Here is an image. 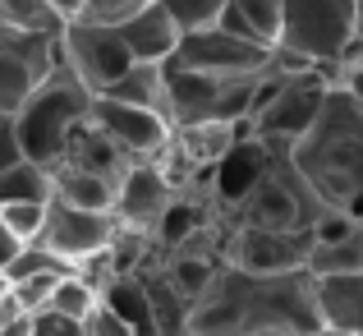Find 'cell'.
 Instances as JSON below:
<instances>
[{
  "instance_id": "obj_11",
  "label": "cell",
  "mask_w": 363,
  "mask_h": 336,
  "mask_svg": "<svg viewBox=\"0 0 363 336\" xmlns=\"http://www.w3.org/2000/svg\"><path fill=\"white\" fill-rule=\"evenodd\" d=\"M313 254V230H253V226H235L230 244H225V267H240L248 276H290L303 272Z\"/></svg>"
},
{
  "instance_id": "obj_43",
  "label": "cell",
  "mask_w": 363,
  "mask_h": 336,
  "mask_svg": "<svg viewBox=\"0 0 363 336\" xmlns=\"http://www.w3.org/2000/svg\"><path fill=\"white\" fill-rule=\"evenodd\" d=\"M0 286H5V281H0Z\"/></svg>"
},
{
  "instance_id": "obj_21",
  "label": "cell",
  "mask_w": 363,
  "mask_h": 336,
  "mask_svg": "<svg viewBox=\"0 0 363 336\" xmlns=\"http://www.w3.org/2000/svg\"><path fill=\"white\" fill-rule=\"evenodd\" d=\"M221 258H207V254H179V258H166L161 263V272H166V281L175 286L179 295H184L189 304L194 300H203L207 291H212V281H216V272H221Z\"/></svg>"
},
{
  "instance_id": "obj_20",
  "label": "cell",
  "mask_w": 363,
  "mask_h": 336,
  "mask_svg": "<svg viewBox=\"0 0 363 336\" xmlns=\"http://www.w3.org/2000/svg\"><path fill=\"white\" fill-rule=\"evenodd\" d=\"M101 309H111L133 336H157L152 304H147V291H143L138 276H111V281L101 286Z\"/></svg>"
},
{
  "instance_id": "obj_35",
  "label": "cell",
  "mask_w": 363,
  "mask_h": 336,
  "mask_svg": "<svg viewBox=\"0 0 363 336\" xmlns=\"http://www.w3.org/2000/svg\"><path fill=\"white\" fill-rule=\"evenodd\" d=\"M14 161H23L18 139H14V115H0V170H9Z\"/></svg>"
},
{
  "instance_id": "obj_29",
  "label": "cell",
  "mask_w": 363,
  "mask_h": 336,
  "mask_svg": "<svg viewBox=\"0 0 363 336\" xmlns=\"http://www.w3.org/2000/svg\"><path fill=\"white\" fill-rule=\"evenodd\" d=\"M157 5L175 18L179 33H203V28H216V18L230 0H157Z\"/></svg>"
},
{
  "instance_id": "obj_13",
  "label": "cell",
  "mask_w": 363,
  "mask_h": 336,
  "mask_svg": "<svg viewBox=\"0 0 363 336\" xmlns=\"http://www.w3.org/2000/svg\"><path fill=\"white\" fill-rule=\"evenodd\" d=\"M175 194H179V185L161 170V161H133L116 185V226L152 239V226L175 203Z\"/></svg>"
},
{
  "instance_id": "obj_17",
  "label": "cell",
  "mask_w": 363,
  "mask_h": 336,
  "mask_svg": "<svg viewBox=\"0 0 363 336\" xmlns=\"http://www.w3.org/2000/svg\"><path fill=\"white\" fill-rule=\"evenodd\" d=\"M60 166H74V170H88V175H101V180H111V185H120L124 180V170L133 166L129 157H124L120 148H111L106 139H101L97 129H92L88 120L74 129V139H69V148H65V161Z\"/></svg>"
},
{
  "instance_id": "obj_28",
  "label": "cell",
  "mask_w": 363,
  "mask_h": 336,
  "mask_svg": "<svg viewBox=\"0 0 363 336\" xmlns=\"http://www.w3.org/2000/svg\"><path fill=\"white\" fill-rule=\"evenodd\" d=\"M46 207L51 203H9V207H0V226H5V235L18 249H28V244H37V235L46 226Z\"/></svg>"
},
{
  "instance_id": "obj_22",
  "label": "cell",
  "mask_w": 363,
  "mask_h": 336,
  "mask_svg": "<svg viewBox=\"0 0 363 336\" xmlns=\"http://www.w3.org/2000/svg\"><path fill=\"white\" fill-rule=\"evenodd\" d=\"M303 272H308L313 281H327V276H354V272H363V226H359L350 239H336V244H313L308 267H303Z\"/></svg>"
},
{
  "instance_id": "obj_32",
  "label": "cell",
  "mask_w": 363,
  "mask_h": 336,
  "mask_svg": "<svg viewBox=\"0 0 363 336\" xmlns=\"http://www.w3.org/2000/svg\"><path fill=\"white\" fill-rule=\"evenodd\" d=\"M359 230L354 217H345V212H322L318 222H313V244H336V239H350Z\"/></svg>"
},
{
  "instance_id": "obj_14",
  "label": "cell",
  "mask_w": 363,
  "mask_h": 336,
  "mask_svg": "<svg viewBox=\"0 0 363 336\" xmlns=\"http://www.w3.org/2000/svg\"><path fill=\"white\" fill-rule=\"evenodd\" d=\"M120 37H124V46H129L133 65H166L184 33L175 28V18L161 5H147V9H138L129 23H120Z\"/></svg>"
},
{
  "instance_id": "obj_7",
  "label": "cell",
  "mask_w": 363,
  "mask_h": 336,
  "mask_svg": "<svg viewBox=\"0 0 363 336\" xmlns=\"http://www.w3.org/2000/svg\"><path fill=\"white\" fill-rule=\"evenodd\" d=\"M60 60L69 65V74L92 92V97H101L120 74L133 70V55H129V46H124L120 28L88 23V18L65 23V33H60Z\"/></svg>"
},
{
  "instance_id": "obj_8",
  "label": "cell",
  "mask_w": 363,
  "mask_h": 336,
  "mask_svg": "<svg viewBox=\"0 0 363 336\" xmlns=\"http://www.w3.org/2000/svg\"><path fill=\"white\" fill-rule=\"evenodd\" d=\"M276 60V51L253 42H240V37L221 33V28H203V33H184L170 55V65L194 74H212V79H257L267 74Z\"/></svg>"
},
{
  "instance_id": "obj_16",
  "label": "cell",
  "mask_w": 363,
  "mask_h": 336,
  "mask_svg": "<svg viewBox=\"0 0 363 336\" xmlns=\"http://www.w3.org/2000/svg\"><path fill=\"white\" fill-rule=\"evenodd\" d=\"M216 28L240 37V42L276 51V42H281V0H230L216 18Z\"/></svg>"
},
{
  "instance_id": "obj_36",
  "label": "cell",
  "mask_w": 363,
  "mask_h": 336,
  "mask_svg": "<svg viewBox=\"0 0 363 336\" xmlns=\"http://www.w3.org/2000/svg\"><path fill=\"white\" fill-rule=\"evenodd\" d=\"M46 9H51L60 23H79V18L88 14V0H46Z\"/></svg>"
},
{
  "instance_id": "obj_15",
  "label": "cell",
  "mask_w": 363,
  "mask_h": 336,
  "mask_svg": "<svg viewBox=\"0 0 363 336\" xmlns=\"http://www.w3.org/2000/svg\"><path fill=\"white\" fill-rule=\"evenodd\" d=\"M313 304H318L322 327L340 336H363V272L313 281Z\"/></svg>"
},
{
  "instance_id": "obj_24",
  "label": "cell",
  "mask_w": 363,
  "mask_h": 336,
  "mask_svg": "<svg viewBox=\"0 0 363 336\" xmlns=\"http://www.w3.org/2000/svg\"><path fill=\"white\" fill-rule=\"evenodd\" d=\"M106 102H120V107H147L161 111V65H133L129 74H120L106 92Z\"/></svg>"
},
{
  "instance_id": "obj_38",
  "label": "cell",
  "mask_w": 363,
  "mask_h": 336,
  "mask_svg": "<svg viewBox=\"0 0 363 336\" xmlns=\"http://www.w3.org/2000/svg\"><path fill=\"white\" fill-rule=\"evenodd\" d=\"M340 88H345L350 97H354L359 107H363V70H354V74H345V83H340Z\"/></svg>"
},
{
  "instance_id": "obj_18",
  "label": "cell",
  "mask_w": 363,
  "mask_h": 336,
  "mask_svg": "<svg viewBox=\"0 0 363 336\" xmlns=\"http://www.w3.org/2000/svg\"><path fill=\"white\" fill-rule=\"evenodd\" d=\"M51 185H55L51 203L79 207V212H111L116 217V185H111V180L88 175V170H74V166H55Z\"/></svg>"
},
{
  "instance_id": "obj_2",
  "label": "cell",
  "mask_w": 363,
  "mask_h": 336,
  "mask_svg": "<svg viewBox=\"0 0 363 336\" xmlns=\"http://www.w3.org/2000/svg\"><path fill=\"white\" fill-rule=\"evenodd\" d=\"M290 161L327 212H345L363 226V107L345 88H331L313 129L290 143Z\"/></svg>"
},
{
  "instance_id": "obj_31",
  "label": "cell",
  "mask_w": 363,
  "mask_h": 336,
  "mask_svg": "<svg viewBox=\"0 0 363 336\" xmlns=\"http://www.w3.org/2000/svg\"><path fill=\"white\" fill-rule=\"evenodd\" d=\"M147 5H157V0H88V23H106V28H120V23H129L138 9H147Z\"/></svg>"
},
{
  "instance_id": "obj_39",
  "label": "cell",
  "mask_w": 363,
  "mask_h": 336,
  "mask_svg": "<svg viewBox=\"0 0 363 336\" xmlns=\"http://www.w3.org/2000/svg\"><path fill=\"white\" fill-rule=\"evenodd\" d=\"M14 254H18V244H14V239L5 235V226H0V272H5V263H9Z\"/></svg>"
},
{
  "instance_id": "obj_6",
  "label": "cell",
  "mask_w": 363,
  "mask_h": 336,
  "mask_svg": "<svg viewBox=\"0 0 363 336\" xmlns=\"http://www.w3.org/2000/svg\"><path fill=\"white\" fill-rule=\"evenodd\" d=\"M354 37V0H281L276 51L303 65H336Z\"/></svg>"
},
{
  "instance_id": "obj_37",
  "label": "cell",
  "mask_w": 363,
  "mask_h": 336,
  "mask_svg": "<svg viewBox=\"0 0 363 336\" xmlns=\"http://www.w3.org/2000/svg\"><path fill=\"white\" fill-rule=\"evenodd\" d=\"M14 318H23V313H18L14 295H9L5 286H0V332H5V327H9V323H14Z\"/></svg>"
},
{
  "instance_id": "obj_34",
  "label": "cell",
  "mask_w": 363,
  "mask_h": 336,
  "mask_svg": "<svg viewBox=\"0 0 363 336\" xmlns=\"http://www.w3.org/2000/svg\"><path fill=\"white\" fill-rule=\"evenodd\" d=\"M28 336H83V327L46 309V313H37V318H33V332H28Z\"/></svg>"
},
{
  "instance_id": "obj_3",
  "label": "cell",
  "mask_w": 363,
  "mask_h": 336,
  "mask_svg": "<svg viewBox=\"0 0 363 336\" xmlns=\"http://www.w3.org/2000/svg\"><path fill=\"white\" fill-rule=\"evenodd\" d=\"M92 102H97V97H92V92L74 79L69 65H65L60 51H55V70L46 74V83L14 111V139H18L23 161L46 166V170L60 166V161H65V148H69L74 129L88 120Z\"/></svg>"
},
{
  "instance_id": "obj_9",
  "label": "cell",
  "mask_w": 363,
  "mask_h": 336,
  "mask_svg": "<svg viewBox=\"0 0 363 336\" xmlns=\"http://www.w3.org/2000/svg\"><path fill=\"white\" fill-rule=\"evenodd\" d=\"M60 37L0 28V115H14L55 70Z\"/></svg>"
},
{
  "instance_id": "obj_4",
  "label": "cell",
  "mask_w": 363,
  "mask_h": 336,
  "mask_svg": "<svg viewBox=\"0 0 363 336\" xmlns=\"http://www.w3.org/2000/svg\"><path fill=\"white\" fill-rule=\"evenodd\" d=\"M327 212L318 198L308 194V185L299 180L290 161V143H267V166L253 180V189L240 198L235 212H225L230 226H253V230H313V222Z\"/></svg>"
},
{
  "instance_id": "obj_26",
  "label": "cell",
  "mask_w": 363,
  "mask_h": 336,
  "mask_svg": "<svg viewBox=\"0 0 363 336\" xmlns=\"http://www.w3.org/2000/svg\"><path fill=\"white\" fill-rule=\"evenodd\" d=\"M0 28H14V33H46V37L65 33V23L46 9V0H0Z\"/></svg>"
},
{
  "instance_id": "obj_5",
  "label": "cell",
  "mask_w": 363,
  "mask_h": 336,
  "mask_svg": "<svg viewBox=\"0 0 363 336\" xmlns=\"http://www.w3.org/2000/svg\"><path fill=\"white\" fill-rule=\"evenodd\" d=\"M257 79H212V74H194L179 65H161V115L170 129H198V124H240L253 111Z\"/></svg>"
},
{
  "instance_id": "obj_10",
  "label": "cell",
  "mask_w": 363,
  "mask_h": 336,
  "mask_svg": "<svg viewBox=\"0 0 363 336\" xmlns=\"http://www.w3.org/2000/svg\"><path fill=\"white\" fill-rule=\"evenodd\" d=\"M88 124L111 143V148H120L129 161H161L166 148H170V139H175V129H170V120L161 111L120 107V102H106V97L92 102Z\"/></svg>"
},
{
  "instance_id": "obj_41",
  "label": "cell",
  "mask_w": 363,
  "mask_h": 336,
  "mask_svg": "<svg viewBox=\"0 0 363 336\" xmlns=\"http://www.w3.org/2000/svg\"><path fill=\"white\" fill-rule=\"evenodd\" d=\"M303 336H340V332H331V327H313V332H303Z\"/></svg>"
},
{
  "instance_id": "obj_1",
  "label": "cell",
  "mask_w": 363,
  "mask_h": 336,
  "mask_svg": "<svg viewBox=\"0 0 363 336\" xmlns=\"http://www.w3.org/2000/svg\"><path fill=\"white\" fill-rule=\"evenodd\" d=\"M322 327L313 304V276H248L240 267H221L212 291L194 300L184 336H253V332H285L303 336Z\"/></svg>"
},
{
  "instance_id": "obj_30",
  "label": "cell",
  "mask_w": 363,
  "mask_h": 336,
  "mask_svg": "<svg viewBox=\"0 0 363 336\" xmlns=\"http://www.w3.org/2000/svg\"><path fill=\"white\" fill-rule=\"evenodd\" d=\"M60 281L65 276H28V281H14V286H5V291L14 295L23 318H37V313H46V304H51V295H55Z\"/></svg>"
},
{
  "instance_id": "obj_25",
  "label": "cell",
  "mask_w": 363,
  "mask_h": 336,
  "mask_svg": "<svg viewBox=\"0 0 363 336\" xmlns=\"http://www.w3.org/2000/svg\"><path fill=\"white\" fill-rule=\"evenodd\" d=\"M97 304H101V291H97V286H92L88 276L69 272L60 286H55V295H51V304H46V309H51V313H60V318H69V323H79V327H83V323H88V313L97 309Z\"/></svg>"
},
{
  "instance_id": "obj_23",
  "label": "cell",
  "mask_w": 363,
  "mask_h": 336,
  "mask_svg": "<svg viewBox=\"0 0 363 336\" xmlns=\"http://www.w3.org/2000/svg\"><path fill=\"white\" fill-rule=\"evenodd\" d=\"M55 185H51V170L33 166V161H14L9 170H0V207L9 203H51Z\"/></svg>"
},
{
  "instance_id": "obj_27",
  "label": "cell",
  "mask_w": 363,
  "mask_h": 336,
  "mask_svg": "<svg viewBox=\"0 0 363 336\" xmlns=\"http://www.w3.org/2000/svg\"><path fill=\"white\" fill-rule=\"evenodd\" d=\"M69 272H74V267L65 263V258L46 254L42 244H28V249H18V254L5 263L0 281H5V286H14V281H28V276H69Z\"/></svg>"
},
{
  "instance_id": "obj_33",
  "label": "cell",
  "mask_w": 363,
  "mask_h": 336,
  "mask_svg": "<svg viewBox=\"0 0 363 336\" xmlns=\"http://www.w3.org/2000/svg\"><path fill=\"white\" fill-rule=\"evenodd\" d=\"M83 336H133V332L124 327L111 309H101V304H97V309L88 313V323H83Z\"/></svg>"
},
{
  "instance_id": "obj_40",
  "label": "cell",
  "mask_w": 363,
  "mask_h": 336,
  "mask_svg": "<svg viewBox=\"0 0 363 336\" xmlns=\"http://www.w3.org/2000/svg\"><path fill=\"white\" fill-rule=\"evenodd\" d=\"M354 37H363V0H354Z\"/></svg>"
},
{
  "instance_id": "obj_42",
  "label": "cell",
  "mask_w": 363,
  "mask_h": 336,
  "mask_svg": "<svg viewBox=\"0 0 363 336\" xmlns=\"http://www.w3.org/2000/svg\"><path fill=\"white\" fill-rule=\"evenodd\" d=\"M253 336H285V332H253Z\"/></svg>"
},
{
  "instance_id": "obj_12",
  "label": "cell",
  "mask_w": 363,
  "mask_h": 336,
  "mask_svg": "<svg viewBox=\"0 0 363 336\" xmlns=\"http://www.w3.org/2000/svg\"><path fill=\"white\" fill-rule=\"evenodd\" d=\"M116 217L111 212H79V207H65V203H51L46 207V226L42 235H37V244L46 249V254L65 258V263L79 272L83 263H92V258H101L111 249V239H116Z\"/></svg>"
},
{
  "instance_id": "obj_19",
  "label": "cell",
  "mask_w": 363,
  "mask_h": 336,
  "mask_svg": "<svg viewBox=\"0 0 363 336\" xmlns=\"http://www.w3.org/2000/svg\"><path fill=\"white\" fill-rule=\"evenodd\" d=\"M143 281V291H147V304H152V323H157V336H184L189 327V309L194 304L184 300V295L175 291V286L166 281V272H161V263H147L143 272H133Z\"/></svg>"
}]
</instances>
